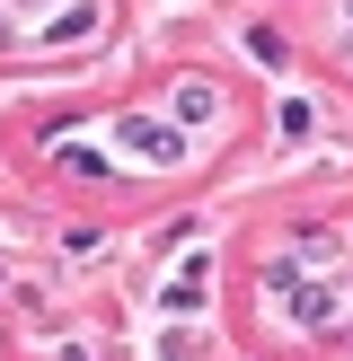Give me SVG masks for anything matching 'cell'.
<instances>
[{"label":"cell","instance_id":"cell-1","mask_svg":"<svg viewBox=\"0 0 353 361\" xmlns=\"http://www.w3.org/2000/svg\"><path fill=\"white\" fill-rule=\"evenodd\" d=\"M124 133H133V150H150V159H176V133H168V123L133 115V123H124Z\"/></svg>","mask_w":353,"mask_h":361},{"label":"cell","instance_id":"cell-2","mask_svg":"<svg viewBox=\"0 0 353 361\" xmlns=\"http://www.w3.org/2000/svg\"><path fill=\"white\" fill-rule=\"evenodd\" d=\"M203 282H212V274H203V256H194V264H186V274H176V282H168V309H203Z\"/></svg>","mask_w":353,"mask_h":361},{"label":"cell","instance_id":"cell-3","mask_svg":"<svg viewBox=\"0 0 353 361\" xmlns=\"http://www.w3.org/2000/svg\"><path fill=\"white\" fill-rule=\"evenodd\" d=\"M88 27H97V9H62V18H53V27H44V44H80Z\"/></svg>","mask_w":353,"mask_h":361}]
</instances>
